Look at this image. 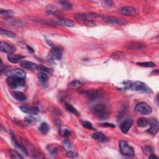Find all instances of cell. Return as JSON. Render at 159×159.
Returning <instances> with one entry per match:
<instances>
[{"label": "cell", "mask_w": 159, "mask_h": 159, "mask_svg": "<svg viewBox=\"0 0 159 159\" xmlns=\"http://www.w3.org/2000/svg\"><path fill=\"white\" fill-rule=\"evenodd\" d=\"M82 93L91 99H96V98H99L100 96H102L101 91L99 90H96L85 91L82 92Z\"/></svg>", "instance_id": "15"}, {"label": "cell", "mask_w": 159, "mask_h": 159, "mask_svg": "<svg viewBox=\"0 0 159 159\" xmlns=\"http://www.w3.org/2000/svg\"><path fill=\"white\" fill-rule=\"evenodd\" d=\"M105 3H106V5L108 6H111L112 5V4H113V3H112V1H106Z\"/></svg>", "instance_id": "47"}, {"label": "cell", "mask_w": 159, "mask_h": 159, "mask_svg": "<svg viewBox=\"0 0 159 159\" xmlns=\"http://www.w3.org/2000/svg\"><path fill=\"white\" fill-rule=\"evenodd\" d=\"M24 56L19 55V54L10 53L7 55V59H8L9 62L13 64H17L18 62H21V60L24 59Z\"/></svg>", "instance_id": "19"}, {"label": "cell", "mask_w": 159, "mask_h": 159, "mask_svg": "<svg viewBox=\"0 0 159 159\" xmlns=\"http://www.w3.org/2000/svg\"><path fill=\"white\" fill-rule=\"evenodd\" d=\"M81 124H82V125L85 127L87 128V129H92V130H95V128H94L93 127L92 124L88 121H82L81 122Z\"/></svg>", "instance_id": "38"}, {"label": "cell", "mask_w": 159, "mask_h": 159, "mask_svg": "<svg viewBox=\"0 0 159 159\" xmlns=\"http://www.w3.org/2000/svg\"><path fill=\"white\" fill-rule=\"evenodd\" d=\"M124 55H125L124 53L121 52V51H120V52H116L113 53H112L111 57H112V59H114L119 60V59H122V58L124 57Z\"/></svg>", "instance_id": "33"}, {"label": "cell", "mask_w": 159, "mask_h": 159, "mask_svg": "<svg viewBox=\"0 0 159 159\" xmlns=\"http://www.w3.org/2000/svg\"><path fill=\"white\" fill-rule=\"evenodd\" d=\"M144 151H145V152L147 154H152L153 150L152 148H151V147L146 146L144 148Z\"/></svg>", "instance_id": "43"}, {"label": "cell", "mask_w": 159, "mask_h": 159, "mask_svg": "<svg viewBox=\"0 0 159 159\" xmlns=\"http://www.w3.org/2000/svg\"><path fill=\"white\" fill-rule=\"evenodd\" d=\"M13 96L19 101H24L26 100V96L21 91H14L12 93Z\"/></svg>", "instance_id": "24"}, {"label": "cell", "mask_w": 159, "mask_h": 159, "mask_svg": "<svg viewBox=\"0 0 159 159\" xmlns=\"http://www.w3.org/2000/svg\"><path fill=\"white\" fill-rule=\"evenodd\" d=\"M5 75L7 77H16V78H26V73L22 70L19 68H14L8 70L5 72Z\"/></svg>", "instance_id": "8"}, {"label": "cell", "mask_w": 159, "mask_h": 159, "mask_svg": "<svg viewBox=\"0 0 159 159\" xmlns=\"http://www.w3.org/2000/svg\"><path fill=\"white\" fill-rule=\"evenodd\" d=\"M20 66L23 68L28 70L33 71L37 69V65L32 62L23 60L20 62Z\"/></svg>", "instance_id": "16"}, {"label": "cell", "mask_w": 159, "mask_h": 159, "mask_svg": "<svg viewBox=\"0 0 159 159\" xmlns=\"http://www.w3.org/2000/svg\"><path fill=\"white\" fill-rule=\"evenodd\" d=\"M58 21L62 25L66 27H68V28H72V27H73L75 25L73 21L70 20V19L64 18H58Z\"/></svg>", "instance_id": "22"}, {"label": "cell", "mask_w": 159, "mask_h": 159, "mask_svg": "<svg viewBox=\"0 0 159 159\" xmlns=\"http://www.w3.org/2000/svg\"><path fill=\"white\" fill-rule=\"evenodd\" d=\"M149 158H158V157L156 156V155L152 153V154H151L149 155Z\"/></svg>", "instance_id": "46"}, {"label": "cell", "mask_w": 159, "mask_h": 159, "mask_svg": "<svg viewBox=\"0 0 159 159\" xmlns=\"http://www.w3.org/2000/svg\"><path fill=\"white\" fill-rule=\"evenodd\" d=\"M137 65L143 67H154L156 65L152 62H137Z\"/></svg>", "instance_id": "34"}, {"label": "cell", "mask_w": 159, "mask_h": 159, "mask_svg": "<svg viewBox=\"0 0 159 159\" xmlns=\"http://www.w3.org/2000/svg\"><path fill=\"white\" fill-rule=\"evenodd\" d=\"M134 110L138 113H140L143 115H148L152 113V108L145 102H140L137 103Z\"/></svg>", "instance_id": "5"}, {"label": "cell", "mask_w": 159, "mask_h": 159, "mask_svg": "<svg viewBox=\"0 0 159 159\" xmlns=\"http://www.w3.org/2000/svg\"><path fill=\"white\" fill-rule=\"evenodd\" d=\"M1 34L2 36H5L6 37H11V38H14L16 37V34L14 33L9 31V30H6L3 29V28H1Z\"/></svg>", "instance_id": "35"}, {"label": "cell", "mask_w": 159, "mask_h": 159, "mask_svg": "<svg viewBox=\"0 0 159 159\" xmlns=\"http://www.w3.org/2000/svg\"><path fill=\"white\" fill-rule=\"evenodd\" d=\"M67 156L69 158H76L77 157V154L72 152V151H68L67 154Z\"/></svg>", "instance_id": "42"}, {"label": "cell", "mask_w": 159, "mask_h": 159, "mask_svg": "<svg viewBox=\"0 0 159 159\" xmlns=\"http://www.w3.org/2000/svg\"><path fill=\"white\" fill-rule=\"evenodd\" d=\"M83 23L85 25L89 27H95L96 26V23L92 21H83Z\"/></svg>", "instance_id": "41"}, {"label": "cell", "mask_w": 159, "mask_h": 159, "mask_svg": "<svg viewBox=\"0 0 159 159\" xmlns=\"http://www.w3.org/2000/svg\"><path fill=\"white\" fill-rule=\"evenodd\" d=\"M119 150L123 156H133L134 155V150L133 147L128 144L126 141H121L119 142Z\"/></svg>", "instance_id": "4"}, {"label": "cell", "mask_w": 159, "mask_h": 159, "mask_svg": "<svg viewBox=\"0 0 159 159\" xmlns=\"http://www.w3.org/2000/svg\"><path fill=\"white\" fill-rule=\"evenodd\" d=\"M0 50L2 52L10 54L13 53L16 50V48L6 42L1 41V43H0Z\"/></svg>", "instance_id": "14"}, {"label": "cell", "mask_w": 159, "mask_h": 159, "mask_svg": "<svg viewBox=\"0 0 159 159\" xmlns=\"http://www.w3.org/2000/svg\"><path fill=\"white\" fill-rule=\"evenodd\" d=\"M59 11L55 6H52L51 5H49L46 7V11L48 13H56L57 11Z\"/></svg>", "instance_id": "36"}, {"label": "cell", "mask_w": 159, "mask_h": 159, "mask_svg": "<svg viewBox=\"0 0 159 159\" xmlns=\"http://www.w3.org/2000/svg\"><path fill=\"white\" fill-rule=\"evenodd\" d=\"M38 78L42 83H46L49 80L48 75L45 72H40L38 74Z\"/></svg>", "instance_id": "30"}, {"label": "cell", "mask_w": 159, "mask_h": 159, "mask_svg": "<svg viewBox=\"0 0 159 159\" xmlns=\"http://www.w3.org/2000/svg\"><path fill=\"white\" fill-rule=\"evenodd\" d=\"M47 150L52 156H55L60 150V147L56 143H51L47 147Z\"/></svg>", "instance_id": "17"}, {"label": "cell", "mask_w": 159, "mask_h": 159, "mask_svg": "<svg viewBox=\"0 0 159 159\" xmlns=\"http://www.w3.org/2000/svg\"><path fill=\"white\" fill-rule=\"evenodd\" d=\"M62 134L64 137H68L70 136V131L68 129H65L63 133H62Z\"/></svg>", "instance_id": "45"}, {"label": "cell", "mask_w": 159, "mask_h": 159, "mask_svg": "<svg viewBox=\"0 0 159 159\" xmlns=\"http://www.w3.org/2000/svg\"><path fill=\"white\" fill-rule=\"evenodd\" d=\"M103 21L111 25H115V26H124L127 24V21L125 19L118 18L115 17L111 16H104L103 17Z\"/></svg>", "instance_id": "6"}, {"label": "cell", "mask_w": 159, "mask_h": 159, "mask_svg": "<svg viewBox=\"0 0 159 159\" xmlns=\"http://www.w3.org/2000/svg\"><path fill=\"white\" fill-rule=\"evenodd\" d=\"M63 144L66 150H69L71 149V143L67 139H65L63 141Z\"/></svg>", "instance_id": "39"}, {"label": "cell", "mask_w": 159, "mask_h": 159, "mask_svg": "<svg viewBox=\"0 0 159 159\" xmlns=\"http://www.w3.org/2000/svg\"><path fill=\"white\" fill-rule=\"evenodd\" d=\"M20 110L22 112L29 115L37 114L38 113L37 108L29 106H20Z\"/></svg>", "instance_id": "18"}, {"label": "cell", "mask_w": 159, "mask_h": 159, "mask_svg": "<svg viewBox=\"0 0 159 159\" xmlns=\"http://www.w3.org/2000/svg\"><path fill=\"white\" fill-rule=\"evenodd\" d=\"M11 139H11V142H12V144L14 148L17 149L18 150L20 151V152L21 154L25 155V156H27V155L28 154V151H27V150L25 149V147L24 146H22L18 142V141L16 140V138L13 133L11 134Z\"/></svg>", "instance_id": "11"}, {"label": "cell", "mask_w": 159, "mask_h": 159, "mask_svg": "<svg viewBox=\"0 0 159 159\" xmlns=\"http://www.w3.org/2000/svg\"><path fill=\"white\" fill-rule=\"evenodd\" d=\"M119 12L126 16H135L137 14V10L132 6H124L119 9Z\"/></svg>", "instance_id": "12"}, {"label": "cell", "mask_w": 159, "mask_h": 159, "mask_svg": "<svg viewBox=\"0 0 159 159\" xmlns=\"http://www.w3.org/2000/svg\"><path fill=\"white\" fill-rule=\"evenodd\" d=\"M8 153L9 154V156L12 158H23V157L21 155L19 154L18 151L13 150V149H9L8 150Z\"/></svg>", "instance_id": "29"}, {"label": "cell", "mask_w": 159, "mask_h": 159, "mask_svg": "<svg viewBox=\"0 0 159 159\" xmlns=\"http://www.w3.org/2000/svg\"><path fill=\"white\" fill-rule=\"evenodd\" d=\"M27 48H28V50L29 52H30V53H34V50L31 47H29V46H28V47H27Z\"/></svg>", "instance_id": "48"}, {"label": "cell", "mask_w": 159, "mask_h": 159, "mask_svg": "<svg viewBox=\"0 0 159 159\" xmlns=\"http://www.w3.org/2000/svg\"><path fill=\"white\" fill-rule=\"evenodd\" d=\"M100 125L103 126V127H115V125L111 123H108V122H105V123H102L100 124Z\"/></svg>", "instance_id": "44"}, {"label": "cell", "mask_w": 159, "mask_h": 159, "mask_svg": "<svg viewBox=\"0 0 159 159\" xmlns=\"http://www.w3.org/2000/svg\"><path fill=\"white\" fill-rule=\"evenodd\" d=\"M133 124V120L132 119H127L121 124V125H120V129H121L122 133L126 134H127L128 131H129Z\"/></svg>", "instance_id": "13"}, {"label": "cell", "mask_w": 159, "mask_h": 159, "mask_svg": "<svg viewBox=\"0 0 159 159\" xmlns=\"http://www.w3.org/2000/svg\"><path fill=\"white\" fill-rule=\"evenodd\" d=\"M100 17V14L96 13H85L76 14L75 15V18L77 21H91V19H96Z\"/></svg>", "instance_id": "7"}, {"label": "cell", "mask_w": 159, "mask_h": 159, "mask_svg": "<svg viewBox=\"0 0 159 159\" xmlns=\"http://www.w3.org/2000/svg\"><path fill=\"white\" fill-rule=\"evenodd\" d=\"M92 112L97 118L103 120L106 119L109 116L107 107L104 104H96L92 108Z\"/></svg>", "instance_id": "1"}, {"label": "cell", "mask_w": 159, "mask_h": 159, "mask_svg": "<svg viewBox=\"0 0 159 159\" xmlns=\"http://www.w3.org/2000/svg\"><path fill=\"white\" fill-rule=\"evenodd\" d=\"M5 22L9 23V24L15 26H21L24 25V24H23V22L21 21L16 20V19L12 18H5Z\"/></svg>", "instance_id": "23"}, {"label": "cell", "mask_w": 159, "mask_h": 159, "mask_svg": "<svg viewBox=\"0 0 159 159\" xmlns=\"http://www.w3.org/2000/svg\"><path fill=\"white\" fill-rule=\"evenodd\" d=\"M49 126L46 122H42L40 126L39 127V131L42 134L44 135L47 134L49 131Z\"/></svg>", "instance_id": "26"}, {"label": "cell", "mask_w": 159, "mask_h": 159, "mask_svg": "<svg viewBox=\"0 0 159 159\" xmlns=\"http://www.w3.org/2000/svg\"><path fill=\"white\" fill-rule=\"evenodd\" d=\"M129 90L142 93H152L151 89L145 83L139 81H135L134 83L131 82L129 87Z\"/></svg>", "instance_id": "2"}, {"label": "cell", "mask_w": 159, "mask_h": 159, "mask_svg": "<svg viewBox=\"0 0 159 159\" xmlns=\"http://www.w3.org/2000/svg\"><path fill=\"white\" fill-rule=\"evenodd\" d=\"M149 124L150 127L147 131V133L152 135H156L158 131V122L157 119L154 118L150 119Z\"/></svg>", "instance_id": "9"}, {"label": "cell", "mask_w": 159, "mask_h": 159, "mask_svg": "<svg viewBox=\"0 0 159 159\" xmlns=\"http://www.w3.org/2000/svg\"><path fill=\"white\" fill-rule=\"evenodd\" d=\"M0 13H1V14H4V15H11L14 13V12L12 10H10V9H0Z\"/></svg>", "instance_id": "40"}, {"label": "cell", "mask_w": 159, "mask_h": 159, "mask_svg": "<svg viewBox=\"0 0 159 159\" xmlns=\"http://www.w3.org/2000/svg\"><path fill=\"white\" fill-rule=\"evenodd\" d=\"M92 137L95 139V140L101 143H105L108 141V137L106 135L101 133H99V132H97V133L93 134Z\"/></svg>", "instance_id": "21"}, {"label": "cell", "mask_w": 159, "mask_h": 159, "mask_svg": "<svg viewBox=\"0 0 159 159\" xmlns=\"http://www.w3.org/2000/svg\"><path fill=\"white\" fill-rule=\"evenodd\" d=\"M59 3L60 5V6L62 7V9L66 11H68L70 10L72 8V5L68 1H59Z\"/></svg>", "instance_id": "31"}, {"label": "cell", "mask_w": 159, "mask_h": 159, "mask_svg": "<svg viewBox=\"0 0 159 159\" xmlns=\"http://www.w3.org/2000/svg\"><path fill=\"white\" fill-rule=\"evenodd\" d=\"M82 82L78 80H75L72 81L68 83V87L70 88H77L82 86Z\"/></svg>", "instance_id": "28"}, {"label": "cell", "mask_w": 159, "mask_h": 159, "mask_svg": "<svg viewBox=\"0 0 159 159\" xmlns=\"http://www.w3.org/2000/svg\"><path fill=\"white\" fill-rule=\"evenodd\" d=\"M37 70L41 72H45V73H50V69L44 67L43 65H37Z\"/></svg>", "instance_id": "37"}, {"label": "cell", "mask_w": 159, "mask_h": 159, "mask_svg": "<svg viewBox=\"0 0 159 159\" xmlns=\"http://www.w3.org/2000/svg\"><path fill=\"white\" fill-rule=\"evenodd\" d=\"M24 122L26 124L32 126L36 124L37 122L36 118H35L32 115H28L24 118Z\"/></svg>", "instance_id": "25"}, {"label": "cell", "mask_w": 159, "mask_h": 159, "mask_svg": "<svg viewBox=\"0 0 159 159\" xmlns=\"http://www.w3.org/2000/svg\"><path fill=\"white\" fill-rule=\"evenodd\" d=\"M145 44L141 43V42H131L129 45H127V48L131 50H141L145 48Z\"/></svg>", "instance_id": "20"}, {"label": "cell", "mask_w": 159, "mask_h": 159, "mask_svg": "<svg viewBox=\"0 0 159 159\" xmlns=\"http://www.w3.org/2000/svg\"><path fill=\"white\" fill-rule=\"evenodd\" d=\"M137 125L139 127H145L149 125V121L147 118H141L138 119L137 121Z\"/></svg>", "instance_id": "27"}, {"label": "cell", "mask_w": 159, "mask_h": 159, "mask_svg": "<svg viewBox=\"0 0 159 159\" xmlns=\"http://www.w3.org/2000/svg\"><path fill=\"white\" fill-rule=\"evenodd\" d=\"M62 55V50L59 47L52 45V49L49 53L50 57L54 60H59L61 59Z\"/></svg>", "instance_id": "10"}, {"label": "cell", "mask_w": 159, "mask_h": 159, "mask_svg": "<svg viewBox=\"0 0 159 159\" xmlns=\"http://www.w3.org/2000/svg\"><path fill=\"white\" fill-rule=\"evenodd\" d=\"M65 106L66 107V108H67V109L68 110V111L70 112H71L72 113H73V114H75L76 116H78L79 115V112L78 111L76 110V109L75 108L73 107L72 104H69V103H66L65 104Z\"/></svg>", "instance_id": "32"}, {"label": "cell", "mask_w": 159, "mask_h": 159, "mask_svg": "<svg viewBox=\"0 0 159 159\" xmlns=\"http://www.w3.org/2000/svg\"><path fill=\"white\" fill-rule=\"evenodd\" d=\"M6 83L10 88L13 89L23 87L26 85L24 78H16V77H7Z\"/></svg>", "instance_id": "3"}]
</instances>
